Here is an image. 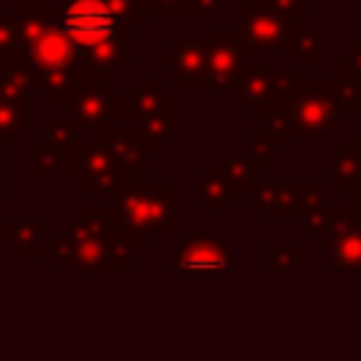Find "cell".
I'll return each instance as SVG.
<instances>
[{
    "label": "cell",
    "instance_id": "obj_1",
    "mask_svg": "<svg viewBox=\"0 0 361 361\" xmlns=\"http://www.w3.org/2000/svg\"><path fill=\"white\" fill-rule=\"evenodd\" d=\"M56 8L87 71L116 79L133 65V31L147 17L138 0H65Z\"/></svg>",
    "mask_w": 361,
    "mask_h": 361
},
{
    "label": "cell",
    "instance_id": "obj_2",
    "mask_svg": "<svg viewBox=\"0 0 361 361\" xmlns=\"http://www.w3.org/2000/svg\"><path fill=\"white\" fill-rule=\"evenodd\" d=\"M20 54L34 73V90L45 104H68L85 65L68 31L59 23L54 3H20Z\"/></svg>",
    "mask_w": 361,
    "mask_h": 361
},
{
    "label": "cell",
    "instance_id": "obj_3",
    "mask_svg": "<svg viewBox=\"0 0 361 361\" xmlns=\"http://www.w3.org/2000/svg\"><path fill=\"white\" fill-rule=\"evenodd\" d=\"M138 237L116 226L104 206H85L82 214L56 234L51 262L56 271H133Z\"/></svg>",
    "mask_w": 361,
    "mask_h": 361
},
{
    "label": "cell",
    "instance_id": "obj_4",
    "mask_svg": "<svg viewBox=\"0 0 361 361\" xmlns=\"http://www.w3.org/2000/svg\"><path fill=\"white\" fill-rule=\"evenodd\" d=\"M107 217L133 231L138 243L149 234L183 231V195L169 180H130L107 192Z\"/></svg>",
    "mask_w": 361,
    "mask_h": 361
},
{
    "label": "cell",
    "instance_id": "obj_5",
    "mask_svg": "<svg viewBox=\"0 0 361 361\" xmlns=\"http://www.w3.org/2000/svg\"><path fill=\"white\" fill-rule=\"evenodd\" d=\"M338 118L336 79H302L285 113L268 118L265 127L279 144H296L302 138H324Z\"/></svg>",
    "mask_w": 361,
    "mask_h": 361
},
{
    "label": "cell",
    "instance_id": "obj_6",
    "mask_svg": "<svg viewBox=\"0 0 361 361\" xmlns=\"http://www.w3.org/2000/svg\"><path fill=\"white\" fill-rule=\"evenodd\" d=\"M299 68L302 65H290V68H274V65L248 68L245 65V71L234 82L237 104H243L248 110V116L262 118V121L282 116L302 82Z\"/></svg>",
    "mask_w": 361,
    "mask_h": 361
},
{
    "label": "cell",
    "instance_id": "obj_7",
    "mask_svg": "<svg viewBox=\"0 0 361 361\" xmlns=\"http://www.w3.org/2000/svg\"><path fill=\"white\" fill-rule=\"evenodd\" d=\"M107 76L87 71L79 76L71 99H68V110L71 118L87 133H104L113 127H124L127 116H130V96L127 93H116L107 87Z\"/></svg>",
    "mask_w": 361,
    "mask_h": 361
},
{
    "label": "cell",
    "instance_id": "obj_8",
    "mask_svg": "<svg viewBox=\"0 0 361 361\" xmlns=\"http://www.w3.org/2000/svg\"><path fill=\"white\" fill-rule=\"evenodd\" d=\"M234 20H237L234 28L245 51H259V54H290L293 37L299 31V20L285 14L268 0L237 3Z\"/></svg>",
    "mask_w": 361,
    "mask_h": 361
},
{
    "label": "cell",
    "instance_id": "obj_9",
    "mask_svg": "<svg viewBox=\"0 0 361 361\" xmlns=\"http://www.w3.org/2000/svg\"><path fill=\"white\" fill-rule=\"evenodd\" d=\"M127 96H130L127 121L133 124L130 130H135L138 135L161 144L164 138L183 130V118L172 113V90H164L161 79L138 76L127 90Z\"/></svg>",
    "mask_w": 361,
    "mask_h": 361
},
{
    "label": "cell",
    "instance_id": "obj_10",
    "mask_svg": "<svg viewBox=\"0 0 361 361\" xmlns=\"http://www.w3.org/2000/svg\"><path fill=\"white\" fill-rule=\"evenodd\" d=\"M68 175H71V180L79 183V189L85 195H107L121 183L141 180L144 169L124 164L99 135H90L85 141L82 152L76 155V161L71 164Z\"/></svg>",
    "mask_w": 361,
    "mask_h": 361
},
{
    "label": "cell",
    "instance_id": "obj_11",
    "mask_svg": "<svg viewBox=\"0 0 361 361\" xmlns=\"http://www.w3.org/2000/svg\"><path fill=\"white\" fill-rule=\"evenodd\" d=\"M327 183H268L259 180L248 192V203L259 209L265 220H299L307 206L322 200Z\"/></svg>",
    "mask_w": 361,
    "mask_h": 361
},
{
    "label": "cell",
    "instance_id": "obj_12",
    "mask_svg": "<svg viewBox=\"0 0 361 361\" xmlns=\"http://www.w3.org/2000/svg\"><path fill=\"white\" fill-rule=\"evenodd\" d=\"M245 65H248V51L237 28L212 25L209 39H206V93L234 87Z\"/></svg>",
    "mask_w": 361,
    "mask_h": 361
},
{
    "label": "cell",
    "instance_id": "obj_13",
    "mask_svg": "<svg viewBox=\"0 0 361 361\" xmlns=\"http://www.w3.org/2000/svg\"><path fill=\"white\" fill-rule=\"evenodd\" d=\"M161 65L172 73V90L206 93V42H200V31L189 25L180 39L161 54Z\"/></svg>",
    "mask_w": 361,
    "mask_h": 361
},
{
    "label": "cell",
    "instance_id": "obj_14",
    "mask_svg": "<svg viewBox=\"0 0 361 361\" xmlns=\"http://www.w3.org/2000/svg\"><path fill=\"white\" fill-rule=\"evenodd\" d=\"M169 268L183 271H206V274H228L234 268V248L226 245L217 234H186L180 245L169 254Z\"/></svg>",
    "mask_w": 361,
    "mask_h": 361
},
{
    "label": "cell",
    "instance_id": "obj_15",
    "mask_svg": "<svg viewBox=\"0 0 361 361\" xmlns=\"http://www.w3.org/2000/svg\"><path fill=\"white\" fill-rule=\"evenodd\" d=\"M324 237L327 271H361V217H355L350 209H341Z\"/></svg>",
    "mask_w": 361,
    "mask_h": 361
},
{
    "label": "cell",
    "instance_id": "obj_16",
    "mask_svg": "<svg viewBox=\"0 0 361 361\" xmlns=\"http://www.w3.org/2000/svg\"><path fill=\"white\" fill-rule=\"evenodd\" d=\"M42 237V220L39 217H14V220H6L0 226V240L8 243L20 259H48L51 257V248H45L39 243Z\"/></svg>",
    "mask_w": 361,
    "mask_h": 361
},
{
    "label": "cell",
    "instance_id": "obj_17",
    "mask_svg": "<svg viewBox=\"0 0 361 361\" xmlns=\"http://www.w3.org/2000/svg\"><path fill=\"white\" fill-rule=\"evenodd\" d=\"M324 180H333L338 195L361 192V155L347 141L338 144V149L324 161Z\"/></svg>",
    "mask_w": 361,
    "mask_h": 361
},
{
    "label": "cell",
    "instance_id": "obj_18",
    "mask_svg": "<svg viewBox=\"0 0 361 361\" xmlns=\"http://www.w3.org/2000/svg\"><path fill=\"white\" fill-rule=\"evenodd\" d=\"M195 203L200 209H228L237 203V189L220 166H200Z\"/></svg>",
    "mask_w": 361,
    "mask_h": 361
},
{
    "label": "cell",
    "instance_id": "obj_19",
    "mask_svg": "<svg viewBox=\"0 0 361 361\" xmlns=\"http://www.w3.org/2000/svg\"><path fill=\"white\" fill-rule=\"evenodd\" d=\"M76 149H68L62 144H54V141H37L31 144V158H34V166H31V180H39V183H48L54 180L59 172H68L71 164L76 161Z\"/></svg>",
    "mask_w": 361,
    "mask_h": 361
},
{
    "label": "cell",
    "instance_id": "obj_20",
    "mask_svg": "<svg viewBox=\"0 0 361 361\" xmlns=\"http://www.w3.org/2000/svg\"><path fill=\"white\" fill-rule=\"evenodd\" d=\"M34 93V73L23 54H0V96L11 102H28Z\"/></svg>",
    "mask_w": 361,
    "mask_h": 361
},
{
    "label": "cell",
    "instance_id": "obj_21",
    "mask_svg": "<svg viewBox=\"0 0 361 361\" xmlns=\"http://www.w3.org/2000/svg\"><path fill=\"white\" fill-rule=\"evenodd\" d=\"M28 102H11L0 96V144H14L31 124Z\"/></svg>",
    "mask_w": 361,
    "mask_h": 361
},
{
    "label": "cell",
    "instance_id": "obj_22",
    "mask_svg": "<svg viewBox=\"0 0 361 361\" xmlns=\"http://www.w3.org/2000/svg\"><path fill=\"white\" fill-rule=\"evenodd\" d=\"M220 169H223V172L228 175V180L234 183L237 195H240V192L248 195V192L262 180V169L254 164L251 155H228V158L220 164Z\"/></svg>",
    "mask_w": 361,
    "mask_h": 361
},
{
    "label": "cell",
    "instance_id": "obj_23",
    "mask_svg": "<svg viewBox=\"0 0 361 361\" xmlns=\"http://www.w3.org/2000/svg\"><path fill=\"white\" fill-rule=\"evenodd\" d=\"M290 51L299 54V62H302V65H322V62H324V54H327V51H324V28H319V25L302 28V25H299Z\"/></svg>",
    "mask_w": 361,
    "mask_h": 361
},
{
    "label": "cell",
    "instance_id": "obj_24",
    "mask_svg": "<svg viewBox=\"0 0 361 361\" xmlns=\"http://www.w3.org/2000/svg\"><path fill=\"white\" fill-rule=\"evenodd\" d=\"M338 212H341L338 206H327L324 200H316L313 206L305 209V214H302L299 220H302V226H305L307 234H327L330 226L336 223Z\"/></svg>",
    "mask_w": 361,
    "mask_h": 361
},
{
    "label": "cell",
    "instance_id": "obj_25",
    "mask_svg": "<svg viewBox=\"0 0 361 361\" xmlns=\"http://www.w3.org/2000/svg\"><path fill=\"white\" fill-rule=\"evenodd\" d=\"M262 271H293L299 262V245H265L262 248Z\"/></svg>",
    "mask_w": 361,
    "mask_h": 361
},
{
    "label": "cell",
    "instance_id": "obj_26",
    "mask_svg": "<svg viewBox=\"0 0 361 361\" xmlns=\"http://www.w3.org/2000/svg\"><path fill=\"white\" fill-rule=\"evenodd\" d=\"M274 149H276V141H274V135L268 133V127L254 130V133L248 135V155L254 158V164H257L259 169H271V166H274Z\"/></svg>",
    "mask_w": 361,
    "mask_h": 361
},
{
    "label": "cell",
    "instance_id": "obj_27",
    "mask_svg": "<svg viewBox=\"0 0 361 361\" xmlns=\"http://www.w3.org/2000/svg\"><path fill=\"white\" fill-rule=\"evenodd\" d=\"M17 51H20V17L0 14V54H17Z\"/></svg>",
    "mask_w": 361,
    "mask_h": 361
},
{
    "label": "cell",
    "instance_id": "obj_28",
    "mask_svg": "<svg viewBox=\"0 0 361 361\" xmlns=\"http://www.w3.org/2000/svg\"><path fill=\"white\" fill-rule=\"evenodd\" d=\"M338 76L361 82V39H355L347 51L338 54Z\"/></svg>",
    "mask_w": 361,
    "mask_h": 361
},
{
    "label": "cell",
    "instance_id": "obj_29",
    "mask_svg": "<svg viewBox=\"0 0 361 361\" xmlns=\"http://www.w3.org/2000/svg\"><path fill=\"white\" fill-rule=\"evenodd\" d=\"M144 14H192V0H138Z\"/></svg>",
    "mask_w": 361,
    "mask_h": 361
},
{
    "label": "cell",
    "instance_id": "obj_30",
    "mask_svg": "<svg viewBox=\"0 0 361 361\" xmlns=\"http://www.w3.org/2000/svg\"><path fill=\"white\" fill-rule=\"evenodd\" d=\"M268 3H274L276 8H282L285 14H290V17H296V20L313 14V0H268Z\"/></svg>",
    "mask_w": 361,
    "mask_h": 361
},
{
    "label": "cell",
    "instance_id": "obj_31",
    "mask_svg": "<svg viewBox=\"0 0 361 361\" xmlns=\"http://www.w3.org/2000/svg\"><path fill=\"white\" fill-rule=\"evenodd\" d=\"M223 0H192V14L197 17H214L220 11Z\"/></svg>",
    "mask_w": 361,
    "mask_h": 361
},
{
    "label": "cell",
    "instance_id": "obj_32",
    "mask_svg": "<svg viewBox=\"0 0 361 361\" xmlns=\"http://www.w3.org/2000/svg\"><path fill=\"white\" fill-rule=\"evenodd\" d=\"M347 144H350V147H353V149L361 155V130H355V133L350 135V141H347Z\"/></svg>",
    "mask_w": 361,
    "mask_h": 361
},
{
    "label": "cell",
    "instance_id": "obj_33",
    "mask_svg": "<svg viewBox=\"0 0 361 361\" xmlns=\"http://www.w3.org/2000/svg\"><path fill=\"white\" fill-rule=\"evenodd\" d=\"M3 178H6V164H3V144H0V192L6 189V183H3Z\"/></svg>",
    "mask_w": 361,
    "mask_h": 361
},
{
    "label": "cell",
    "instance_id": "obj_34",
    "mask_svg": "<svg viewBox=\"0 0 361 361\" xmlns=\"http://www.w3.org/2000/svg\"><path fill=\"white\" fill-rule=\"evenodd\" d=\"M14 3H17V6H20V3H28V0H14Z\"/></svg>",
    "mask_w": 361,
    "mask_h": 361
},
{
    "label": "cell",
    "instance_id": "obj_35",
    "mask_svg": "<svg viewBox=\"0 0 361 361\" xmlns=\"http://www.w3.org/2000/svg\"><path fill=\"white\" fill-rule=\"evenodd\" d=\"M0 6H3V0H0Z\"/></svg>",
    "mask_w": 361,
    "mask_h": 361
}]
</instances>
